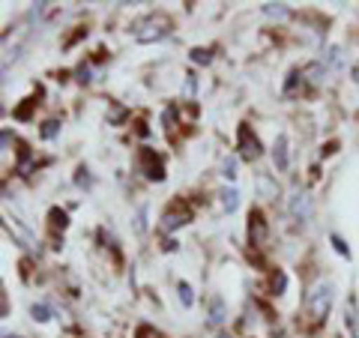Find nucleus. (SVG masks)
<instances>
[{"mask_svg": "<svg viewBox=\"0 0 359 338\" xmlns=\"http://www.w3.org/2000/svg\"><path fill=\"white\" fill-rule=\"evenodd\" d=\"M332 294H335V288H332V281H318V285L311 288V294H309V311H311V318L314 320H323L327 318V311L332 306Z\"/></svg>", "mask_w": 359, "mask_h": 338, "instance_id": "f257e3e1", "label": "nucleus"}, {"mask_svg": "<svg viewBox=\"0 0 359 338\" xmlns=\"http://www.w3.org/2000/svg\"><path fill=\"white\" fill-rule=\"evenodd\" d=\"M168 30H171V25H168L165 18H144L138 27H135V39H138L141 45H150V42H159L168 36Z\"/></svg>", "mask_w": 359, "mask_h": 338, "instance_id": "f03ea898", "label": "nucleus"}, {"mask_svg": "<svg viewBox=\"0 0 359 338\" xmlns=\"http://www.w3.org/2000/svg\"><path fill=\"white\" fill-rule=\"evenodd\" d=\"M287 210H290V216H294L299 224H302V222H309V219H311V198H309V191H302V189H294V191H290Z\"/></svg>", "mask_w": 359, "mask_h": 338, "instance_id": "7ed1b4c3", "label": "nucleus"}, {"mask_svg": "<svg viewBox=\"0 0 359 338\" xmlns=\"http://www.w3.org/2000/svg\"><path fill=\"white\" fill-rule=\"evenodd\" d=\"M240 153H243V159H257L261 156V144H257V138L249 132V126H240Z\"/></svg>", "mask_w": 359, "mask_h": 338, "instance_id": "20e7f679", "label": "nucleus"}, {"mask_svg": "<svg viewBox=\"0 0 359 338\" xmlns=\"http://www.w3.org/2000/svg\"><path fill=\"white\" fill-rule=\"evenodd\" d=\"M273 162L278 171H287V165H290V153H287V135L282 132L276 138V147H273Z\"/></svg>", "mask_w": 359, "mask_h": 338, "instance_id": "39448f33", "label": "nucleus"}, {"mask_svg": "<svg viewBox=\"0 0 359 338\" xmlns=\"http://www.w3.org/2000/svg\"><path fill=\"white\" fill-rule=\"evenodd\" d=\"M141 162H144V168H147V180H156V183H162V180H165V168H162L159 159L153 162V153H150V150L141 153Z\"/></svg>", "mask_w": 359, "mask_h": 338, "instance_id": "423d86ee", "label": "nucleus"}, {"mask_svg": "<svg viewBox=\"0 0 359 338\" xmlns=\"http://www.w3.org/2000/svg\"><path fill=\"white\" fill-rule=\"evenodd\" d=\"M219 198H222V207H224V212H237V207H240V191L237 189H222L219 191Z\"/></svg>", "mask_w": 359, "mask_h": 338, "instance_id": "0eeeda50", "label": "nucleus"}, {"mask_svg": "<svg viewBox=\"0 0 359 338\" xmlns=\"http://www.w3.org/2000/svg\"><path fill=\"white\" fill-rule=\"evenodd\" d=\"M210 326H222L224 323V302H222V297H212L210 299Z\"/></svg>", "mask_w": 359, "mask_h": 338, "instance_id": "6e6552de", "label": "nucleus"}, {"mask_svg": "<svg viewBox=\"0 0 359 338\" xmlns=\"http://www.w3.org/2000/svg\"><path fill=\"white\" fill-rule=\"evenodd\" d=\"M327 72H330V69H327L323 63H309V66H306V72H302V78H309L311 84H320L323 78H327Z\"/></svg>", "mask_w": 359, "mask_h": 338, "instance_id": "1a4fd4ad", "label": "nucleus"}, {"mask_svg": "<svg viewBox=\"0 0 359 338\" xmlns=\"http://www.w3.org/2000/svg\"><path fill=\"white\" fill-rule=\"evenodd\" d=\"M6 228L13 231V234L18 236V240L27 245V249H36V245H39V243H36V240H33V236H30V231H25V228H21V224H18L15 219H13V222H6Z\"/></svg>", "mask_w": 359, "mask_h": 338, "instance_id": "9d476101", "label": "nucleus"}, {"mask_svg": "<svg viewBox=\"0 0 359 338\" xmlns=\"http://www.w3.org/2000/svg\"><path fill=\"white\" fill-rule=\"evenodd\" d=\"M264 15L273 21H285L290 15V9H287V4H264Z\"/></svg>", "mask_w": 359, "mask_h": 338, "instance_id": "9b49d317", "label": "nucleus"}, {"mask_svg": "<svg viewBox=\"0 0 359 338\" xmlns=\"http://www.w3.org/2000/svg\"><path fill=\"white\" fill-rule=\"evenodd\" d=\"M323 66H327V69H341V48L339 45H332V48L323 54V60H320Z\"/></svg>", "mask_w": 359, "mask_h": 338, "instance_id": "f8f14e48", "label": "nucleus"}, {"mask_svg": "<svg viewBox=\"0 0 359 338\" xmlns=\"http://www.w3.org/2000/svg\"><path fill=\"white\" fill-rule=\"evenodd\" d=\"M162 222H165V224H162L165 231H174V228H180V224H186V222H189V212H168Z\"/></svg>", "mask_w": 359, "mask_h": 338, "instance_id": "ddd939ff", "label": "nucleus"}, {"mask_svg": "<svg viewBox=\"0 0 359 338\" xmlns=\"http://www.w3.org/2000/svg\"><path fill=\"white\" fill-rule=\"evenodd\" d=\"M255 231V243H261L264 240V234H266V228H264V219H261V212H252V224H249V234Z\"/></svg>", "mask_w": 359, "mask_h": 338, "instance_id": "4468645a", "label": "nucleus"}, {"mask_svg": "<svg viewBox=\"0 0 359 338\" xmlns=\"http://www.w3.org/2000/svg\"><path fill=\"white\" fill-rule=\"evenodd\" d=\"M177 294H180V302H183L186 309L195 302V297H192V288H189V281H180V285H177Z\"/></svg>", "mask_w": 359, "mask_h": 338, "instance_id": "2eb2a0df", "label": "nucleus"}, {"mask_svg": "<svg viewBox=\"0 0 359 338\" xmlns=\"http://www.w3.org/2000/svg\"><path fill=\"white\" fill-rule=\"evenodd\" d=\"M30 314H33V320H39V323H48L51 320V311H48V306H42V302H39V306H33Z\"/></svg>", "mask_w": 359, "mask_h": 338, "instance_id": "dca6fc26", "label": "nucleus"}, {"mask_svg": "<svg viewBox=\"0 0 359 338\" xmlns=\"http://www.w3.org/2000/svg\"><path fill=\"white\" fill-rule=\"evenodd\" d=\"M222 177H224V180H231V183H233V180H237V159H233V156H231V159H224Z\"/></svg>", "mask_w": 359, "mask_h": 338, "instance_id": "f3484780", "label": "nucleus"}, {"mask_svg": "<svg viewBox=\"0 0 359 338\" xmlns=\"http://www.w3.org/2000/svg\"><path fill=\"white\" fill-rule=\"evenodd\" d=\"M192 60H195V63H204V66H207L212 58H210V51H207V48H192Z\"/></svg>", "mask_w": 359, "mask_h": 338, "instance_id": "a211bd4d", "label": "nucleus"}, {"mask_svg": "<svg viewBox=\"0 0 359 338\" xmlns=\"http://www.w3.org/2000/svg\"><path fill=\"white\" fill-rule=\"evenodd\" d=\"M257 186H261V191H264V195H269V198H276V191H278V189H276L273 183H269V180H266V177H261V180H257Z\"/></svg>", "mask_w": 359, "mask_h": 338, "instance_id": "6ab92c4d", "label": "nucleus"}, {"mask_svg": "<svg viewBox=\"0 0 359 338\" xmlns=\"http://www.w3.org/2000/svg\"><path fill=\"white\" fill-rule=\"evenodd\" d=\"M347 326L353 330V338H359V320H356V309H351V314H347Z\"/></svg>", "mask_w": 359, "mask_h": 338, "instance_id": "aec40b11", "label": "nucleus"}, {"mask_svg": "<svg viewBox=\"0 0 359 338\" xmlns=\"http://www.w3.org/2000/svg\"><path fill=\"white\" fill-rule=\"evenodd\" d=\"M54 135H57V123H45V129H42V138H54Z\"/></svg>", "mask_w": 359, "mask_h": 338, "instance_id": "412c9836", "label": "nucleus"}, {"mask_svg": "<svg viewBox=\"0 0 359 338\" xmlns=\"http://www.w3.org/2000/svg\"><path fill=\"white\" fill-rule=\"evenodd\" d=\"M332 243H335V249H339V255H344V257H351V249L341 243V236H332Z\"/></svg>", "mask_w": 359, "mask_h": 338, "instance_id": "4be33fe9", "label": "nucleus"}, {"mask_svg": "<svg viewBox=\"0 0 359 338\" xmlns=\"http://www.w3.org/2000/svg\"><path fill=\"white\" fill-rule=\"evenodd\" d=\"M351 78H353V81L359 84V66H353V69H351Z\"/></svg>", "mask_w": 359, "mask_h": 338, "instance_id": "5701e85b", "label": "nucleus"}, {"mask_svg": "<svg viewBox=\"0 0 359 338\" xmlns=\"http://www.w3.org/2000/svg\"><path fill=\"white\" fill-rule=\"evenodd\" d=\"M4 338H18V335H4Z\"/></svg>", "mask_w": 359, "mask_h": 338, "instance_id": "b1692460", "label": "nucleus"}, {"mask_svg": "<svg viewBox=\"0 0 359 338\" xmlns=\"http://www.w3.org/2000/svg\"><path fill=\"white\" fill-rule=\"evenodd\" d=\"M219 338H231V335H219Z\"/></svg>", "mask_w": 359, "mask_h": 338, "instance_id": "393cba45", "label": "nucleus"}]
</instances>
